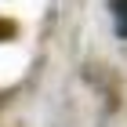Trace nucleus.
<instances>
[{"mask_svg": "<svg viewBox=\"0 0 127 127\" xmlns=\"http://www.w3.org/2000/svg\"><path fill=\"white\" fill-rule=\"evenodd\" d=\"M109 15H113L116 36H127V0H109Z\"/></svg>", "mask_w": 127, "mask_h": 127, "instance_id": "f257e3e1", "label": "nucleus"}]
</instances>
